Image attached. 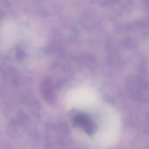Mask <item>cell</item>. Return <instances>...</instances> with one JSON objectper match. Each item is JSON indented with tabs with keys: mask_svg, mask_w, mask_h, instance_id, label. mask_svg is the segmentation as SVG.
Listing matches in <instances>:
<instances>
[{
	"mask_svg": "<svg viewBox=\"0 0 149 149\" xmlns=\"http://www.w3.org/2000/svg\"><path fill=\"white\" fill-rule=\"evenodd\" d=\"M74 127L83 129L88 134L92 135L95 132L96 127L94 122L86 115L79 114L74 117Z\"/></svg>",
	"mask_w": 149,
	"mask_h": 149,
	"instance_id": "6da1fadb",
	"label": "cell"
}]
</instances>
